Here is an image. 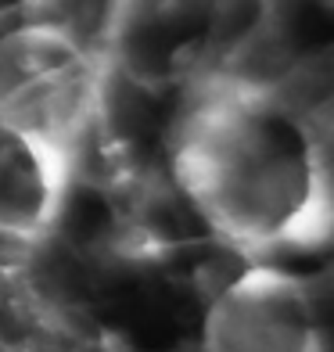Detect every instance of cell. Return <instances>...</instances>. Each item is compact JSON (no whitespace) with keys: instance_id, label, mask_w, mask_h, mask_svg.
Segmentation results:
<instances>
[{"instance_id":"obj_1","label":"cell","mask_w":334,"mask_h":352,"mask_svg":"<svg viewBox=\"0 0 334 352\" xmlns=\"http://www.w3.org/2000/svg\"><path fill=\"white\" fill-rule=\"evenodd\" d=\"M172 176L201 219L241 252L309 248L331 230L316 144L252 87H212L183 111L172 133Z\"/></svg>"},{"instance_id":"obj_2","label":"cell","mask_w":334,"mask_h":352,"mask_svg":"<svg viewBox=\"0 0 334 352\" xmlns=\"http://www.w3.org/2000/svg\"><path fill=\"white\" fill-rule=\"evenodd\" d=\"M101 108V65L76 33L29 22L0 36V130L69 169Z\"/></svg>"},{"instance_id":"obj_3","label":"cell","mask_w":334,"mask_h":352,"mask_svg":"<svg viewBox=\"0 0 334 352\" xmlns=\"http://www.w3.org/2000/svg\"><path fill=\"white\" fill-rule=\"evenodd\" d=\"M201 352H320L306 287L274 266L241 270L205 313Z\"/></svg>"},{"instance_id":"obj_4","label":"cell","mask_w":334,"mask_h":352,"mask_svg":"<svg viewBox=\"0 0 334 352\" xmlns=\"http://www.w3.org/2000/svg\"><path fill=\"white\" fill-rule=\"evenodd\" d=\"M72 169L0 130V237H40L54 223Z\"/></svg>"}]
</instances>
